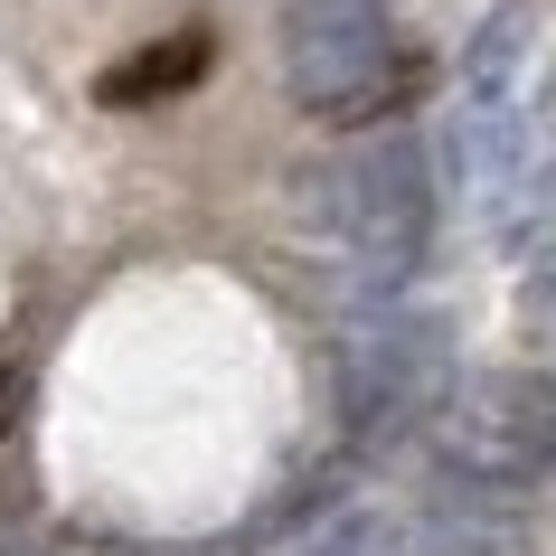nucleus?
<instances>
[{
  "label": "nucleus",
  "instance_id": "obj_10",
  "mask_svg": "<svg viewBox=\"0 0 556 556\" xmlns=\"http://www.w3.org/2000/svg\"><path fill=\"white\" fill-rule=\"evenodd\" d=\"M415 556H491V547H481V538H453V528H434V538H425Z\"/></svg>",
  "mask_w": 556,
  "mask_h": 556
},
{
  "label": "nucleus",
  "instance_id": "obj_1",
  "mask_svg": "<svg viewBox=\"0 0 556 556\" xmlns=\"http://www.w3.org/2000/svg\"><path fill=\"white\" fill-rule=\"evenodd\" d=\"M302 207L321 217V236L378 293H396L425 264V245H434V170H425V151L406 132H387V142L330 161L321 179H302Z\"/></svg>",
  "mask_w": 556,
  "mask_h": 556
},
{
  "label": "nucleus",
  "instance_id": "obj_7",
  "mask_svg": "<svg viewBox=\"0 0 556 556\" xmlns=\"http://www.w3.org/2000/svg\"><path fill=\"white\" fill-rule=\"evenodd\" d=\"M556 179V76L538 94H519V189Z\"/></svg>",
  "mask_w": 556,
  "mask_h": 556
},
{
  "label": "nucleus",
  "instance_id": "obj_8",
  "mask_svg": "<svg viewBox=\"0 0 556 556\" xmlns=\"http://www.w3.org/2000/svg\"><path fill=\"white\" fill-rule=\"evenodd\" d=\"M312 556H387V528H378V519H340Z\"/></svg>",
  "mask_w": 556,
  "mask_h": 556
},
{
  "label": "nucleus",
  "instance_id": "obj_4",
  "mask_svg": "<svg viewBox=\"0 0 556 556\" xmlns=\"http://www.w3.org/2000/svg\"><path fill=\"white\" fill-rule=\"evenodd\" d=\"M453 387V340L434 312L415 302H368L340 321V415L368 443H406L425 434L434 396Z\"/></svg>",
  "mask_w": 556,
  "mask_h": 556
},
{
  "label": "nucleus",
  "instance_id": "obj_2",
  "mask_svg": "<svg viewBox=\"0 0 556 556\" xmlns=\"http://www.w3.org/2000/svg\"><path fill=\"white\" fill-rule=\"evenodd\" d=\"M434 463L463 491H538L556 471V378L547 368H481L453 378L425 415Z\"/></svg>",
  "mask_w": 556,
  "mask_h": 556
},
{
  "label": "nucleus",
  "instance_id": "obj_6",
  "mask_svg": "<svg viewBox=\"0 0 556 556\" xmlns=\"http://www.w3.org/2000/svg\"><path fill=\"white\" fill-rule=\"evenodd\" d=\"M207 58H217V38L207 29H170V38H151V48H132L123 66H104V104L114 114H132V104H161V94H189L207 76Z\"/></svg>",
  "mask_w": 556,
  "mask_h": 556
},
{
  "label": "nucleus",
  "instance_id": "obj_3",
  "mask_svg": "<svg viewBox=\"0 0 556 556\" xmlns=\"http://www.w3.org/2000/svg\"><path fill=\"white\" fill-rule=\"evenodd\" d=\"M283 86L312 123H387L415 94V58L396 48L378 0H302L283 29Z\"/></svg>",
  "mask_w": 556,
  "mask_h": 556
},
{
  "label": "nucleus",
  "instance_id": "obj_5",
  "mask_svg": "<svg viewBox=\"0 0 556 556\" xmlns=\"http://www.w3.org/2000/svg\"><path fill=\"white\" fill-rule=\"evenodd\" d=\"M528 58H538V10L528 0H491L471 48H463V104H519Z\"/></svg>",
  "mask_w": 556,
  "mask_h": 556
},
{
  "label": "nucleus",
  "instance_id": "obj_9",
  "mask_svg": "<svg viewBox=\"0 0 556 556\" xmlns=\"http://www.w3.org/2000/svg\"><path fill=\"white\" fill-rule=\"evenodd\" d=\"M528 302H538V312H556V227L538 236V255H528Z\"/></svg>",
  "mask_w": 556,
  "mask_h": 556
}]
</instances>
